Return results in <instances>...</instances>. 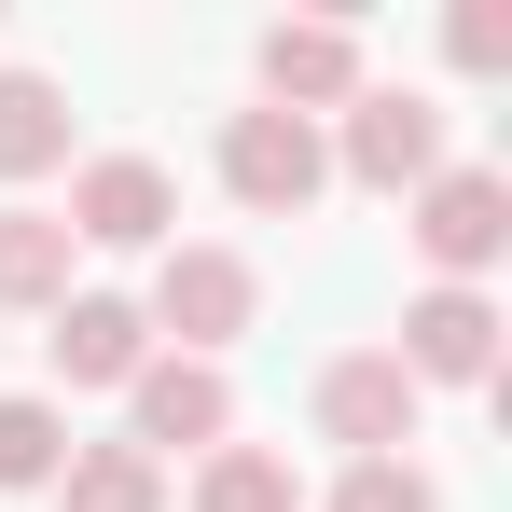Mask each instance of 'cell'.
Segmentation results:
<instances>
[{
    "mask_svg": "<svg viewBox=\"0 0 512 512\" xmlns=\"http://www.w3.org/2000/svg\"><path fill=\"white\" fill-rule=\"evenodd\" d=\"M167 222H180V194H167L153 153H97V167L70 180V250H153Z\"/></svg>",
    "mask_w": 512,
    "mask_h": 512,
    "instance_id": "7",
    "label": "cell"
},
{
    "mask_svg": "<svg viewBox=\"0 0 512 512\" xmlns=\"http://www.w3.org/2000/svg\"><path fill=\"white\" fill-rule=\"evenodd\" d=\"M360 97V42H346L333 14H305V28H263V111H346Z\"/></svg>",
    "mask_w": 512,
    "mask_h": 512,
    "instance_id": "9",
    "label": "cell"
},
{
    "mask_svg": "<svg viewBox=\"0 0 512 512\" xmlns=\"http://www.w3.org/2000/svg\"><path fill=\"white\" fill-rule=\"evenodd\" d=\"M42 167H70V97L42 70H0V180H42Z\"/></svg>",
    "mask_w": 512,
    "mask_h": 512,
    "instance_id": "12",
    "label": "cell"
},
{
    "mask_svg": "<svg viewBox=\"0 0 512 512\" xmlns=\"http://www.w3.org/2000/svg\"><path fill=\"white\" fill-rule=\"evenodd\" d=\"M56 512H167V471H153L139 443H70V471H56Z\"/></svg>",
    "mask_w": 512,
    "mask_h": 512,
    "instance_id": "13",
    "label": "cell"
},
{
    "mask_svg": "<svg viewBox=\"0 0 512 512\" xmlns=\"http://www.w3.org/2000/svg\"><path fill=\"white\" fill-rule=\"evenodd\" d=\"M319 180H333L319 125H291V111H236V125H222V194H236V208L305 222V208H319Z\"/></svg>",
    "mask_w": 512,
    "mask_h": 512,
    "instance_id": "1",
    "label": "cell"
},
{
    "mask_svg": "<svg viewBox=\"0 0 512 512\" xmlns=\"http://www.w3.org/2000/svg\"><path fill=\"white\" fill-rule=\"evenodd\" d=\"M416 250L443 263V291H485V263L512 250V180H499V167L416 180Z\"/></svg>",
    "mask_w": 512,
    "mask_h": 512,
    "instance_id": "3",
    "label": "cell"
},
{
    "mask_svg": "<svg viewBox=\"0 0 512 512\" xmlns=\"http://www.w3.org/2000/svg\"><path fill=\"white\" fill-rule=\"evenodd\" d=\"M42 346H56V374H70V388H125V374L153 360V319H139L125 291H70Z\"/></svg>",
    "mask_w": 512,
    "mask_h": 512,
    "instance_id": "10",
    "label": "cell"
},
{
    "mask_svg": "<svg viewBox=\"0 0 512 512\" xmlns=\"http://www.w3.org/2000/svg\"><path fill=\"white\" fill-rule=\"evenodd\" d=\"M250 305H263L250 250H167L139 319H153V333H180V360H208V346H236V333H250Z\"/></svg>",
    "mask_w": 512,
    "mask_h": 512,
    "instance_id": "2",
    "label": "cell"
},
{
    "mask_svg": "<svg viewBox=\"0 0 512 512\" xmlns=\"http://www.w3.org/2000/svg\"><path fill=\"white\" fill-rule=\"evenodd\" d=\"M125 443H139V457H167V443H194V457H208V443H222V429H236V388H222V360H139V374H125Z\"/></svg>",
    "mask_w": 512,
    "mask_h": 512,
    "instance_id": "6",
    "label": "cell"
},
{
    "mask_svg": "<svg viewBox=\"0 0 512 512\" xmlns=\"http://www.w3.org/2000/svg\"><path fill=\"white\" fill-rule=\"evenodd\" d=\"M0 305L14 319H56L70 305V222L56 208H0Z\"/></svg>",
    "mask_w": 512,
    "mask_h": 512,
    "instance_id": "11",
    "label": "cell"
},
{
    "mask_svg": "<svg viewBox=\"0 0 512 512\" xmlns=\"http://www.w3.org/2000/svg\"><path fill=\"white\" fill-rule=\"evenodd\" d=\"M388 360H402L416 388H485V374H499V305H485V291H416Z\"/></svg>",
    "mask_w": 512,
    "mask_h": 512,
    "instance_id": "8",
    "label": "cell"
},
{
    "mask_svg": "<svg viewBox=\"0 0 512 512\" xmlns=\"http://www.w3.org/2000/svg\"><path fill=\"white\" fill-rule=\"evenodd\" d=\"M443 42H457V70H512V14H499V0H457Z\"/></svg>",
    "mask_w": 512,
    "mask_h": 512,
    "instance_id": "17",
    "label": "cell"
},
{
    "mask_svg": "<svg viewBox=\"0 0 512 512\" xmlns=\"http://www.w3.org/2000/svg\"><path fill=\"white\" fill-rule=\"evenodd\" d=\"M194 512H305V499H291V457H263V443H208Z\"/></svg>",
    "mask_w": 512,
    "mask_h": 512,
    "instance_id": "14",
    "label": "cell"
},
{
    "mask_svg": "<svg viewBox=\"0 0 512 512\" xmlns=\"http://www.w3.org/2000/svg\"><path fill=\"white\" fill-rule=\"evenodd\" d=\"M56 471H70L56 402H0V485H56Z\"/></svg>",
    "mask_w": 512,
    "mask_h": 512,
    "instance_id": "15",
    "label": "cell"
},
{
    "mask_svg": "<svg viewBox=\"0 0 512 512\" xmlns=\"http://www.w3.org/2000/svg\"><path fill=\"white\" fill-rule=\"evenodd\" d=\"M346 180H360V194L443 180V111H429L416 84H360V97H346Z\"/></svg>",
    "mask_w": 512,
    "mask_h": 512,
    "instance_id": "4",
    "label": "cell"
},
{
    "mask_svg": "<svg viewBox=\"0 0 512 512\" xmlns=\"http://www.w3.org/2000/svg\"><path fill=\"white\" fill-rule=\"evenodd\" d=\"M416 374H402V360H388V346H346L333 374H319V429H333L346 457H402V443H416Z\"/></svg>",
    "mask_w": 512,
    "mask_h": 512,
    "instance_id": "5",
    "label": "cell"
},
{
    "mask_svg": "<svg viewBox=\"0 0 512 512\" xmlns=\"http://www.w3.org/2000/svg\"><path fill=\"white\" fill-rule=\"evenodd\" d=\"M333 512H443V499H429V471H416V457H346Z\"/></svg>",
    "mask_w": 512,
    "mask_h": 512,
    "instance_id": "16",
    "label": "cell"
}]
</instances>
